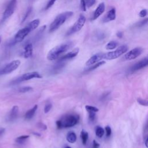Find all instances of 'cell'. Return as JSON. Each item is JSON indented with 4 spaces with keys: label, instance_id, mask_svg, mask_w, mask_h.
<instances>
[{
    "label": "cell",
    "instance_id": "36",
    "mask_svg": "<svg viewBox=\"0 0 148 148\" xmlns=\"http://www.w3.org/2000/svg\"><path fill=\"white\" fill-rule=\"evenodd\" d=\"M105 131H106V136L108 137L110 136V135H111V133H112V130H111L110 127L109 125L106 126Z\"/></svg>",
    "mask_w": 148,
    "mask_h": 148
},
{
    "label": "cell",
    "instance_id": "7",
    "mask_svg": "<svg viewBox=\"0 0 148 148\" xmlns=\"http://www.w3.org/2000/svg\"><path fill=\"white\" fill-rule=\"evenodd\" d=\"M20 65V61L18 60H13L8 64L0 70V75H7L15 71Z\"/></svg>",
    "mask_w": 148,
    "mask_h": 148
},
{
    "label": "cell",
    "instance_id": "32",
    "mask_svg": "<svg viewBox=\"0 0 148 148\" xmlns=\"http://www.w3.org/2000/svg\"><path fill=\"white\" fill-rule=\"evenodd\" d=\"M88 112L89 120L91 121H93L95 117V112Z\"/></svg>",
    "mask_w": 148,
    "mask_h": 148
},
{
    "label": "cell",
    "instance_id": "28",
    "mask_svg": "<svg viewBox=\"0 0 148 148\" xmlns=\"http://www.w3.org/2000/svg\"><path fill=\"white\" fill-rule=\"evenodd\" d=\"M84 1L86 5V8H88L94 5L96 2L95 0H84Z\"/></svg>",
    "mask_w": 148,
    "mask_h": 148
},
{
    "label": "cell",
    "instance_id": "39",
    "mask_svg": "<svg viewBox=\"0 0 148 148\" xmlns=\"http://www.w3.org/2000/svg\"><path fill=\"white\" fill-rule=\"evenodd\" d=\"M56 125H57V127L58 129L61 128V123L60 120H57L56 121Z\"/></svg>",
    "mask_w": 148,
    "mask_h": 148
},
{
    "label": "cell",
    "instance_id": "37",
    "mask_svg": "<svg viewBox=\"0 0 148 148\" xmlns=\"http://www.w3.org/2000/svg\"><path fill=\"white\" fill-rule=\"evenodd\" d=\"M147 11L146 9H142L139 13V16L140 17H144L147 15Z\"/></svg>",
    "mask_w": 148,
    "mask_h": 148
},
{
    "label": "cell",
    "instance_id": "20",
    "mask_svg": "<svg viewBox=\"0 0 148 148\" xmlns=\"http://www.w3.org/2000/svg\"><path fill=\"white\" fill-rule=\"evenodd\" d=\"M39 24H40L39 19H35L31 21L27 25L31 28V31H33L38 27Z\"/></svg>",
    "mask_w": 148,
    "mask_h": 148
},
{
    "label": "cell",
    "instance_id": "6",
    "mask_svg": "<svg viewBox=\"0 0 148 148\" xmlns=\"http://www.w3.org/2000/svg\"><path fill=\"white\" fill-rule=\"evenodd\" d=\"M42 76L37 72H28L26 73H24L21 76H19L17 79H16L14 80H13L11 82V84H18L20 82H22L23 81L28 80L34 78H41Z\"/></svg>",
    "mask_w": 148,
    "mask_h": 148
},
{
    "label": "cell",
    "instance_id": "3",
    "mask_svg": "<svg viewBox=\"0 0 148 148\" xmlns=\"http://www.w3.org/2000/svg\"><path fill=\"white\" fill-rule=\"evenodd\" d=\"M128 48L127 45L120 46L114 51L108 52L106 53H103V59L111 60L117 58L118 57L126 53L128 50Z\"/></svg>",
    "mask_w": 148,
    "mask_h": 148
},
{
    "label": "cell",
    "instance_id": "43",
    "mask_svg": "<svg viewBox=\"0 0 148 148\" xmlns=\"http://www.w3.org/2000/svg\"><path fill=\"white\" fill-rule=\"evenodd\" d=\"M33 134H34V135H36V136H40V134H38V133H36V132H33Z\"/></svg>",
    "mask_w": 148,
    "mask_h": 148
},
{
    "label": "cell",
    "instance_id": "8",
    "mask_svg": "<svg viewBox=\"0 0 148 148\" xmlns=\"http://www.w3.org/2000/svg\"><path fill=\"white\" fill-rule=\"evenodd\" d=\"M31 31H31V28L28 25H27L24 28L20 29L17 32V34L15 35L12 45H14L16 43L20 42L23 41L24 40V39L29 34V32Z\"/></svg>",
    "mask_w": 148,
    "mask_h": 148
},
{
    "label": "cell",
    "instance_id": "23",
    "mask_svg": "<svg viewBox=\"0 0 148 148\" xmlns=\"http://www.w3.org/2000/svg\"><path fill=\"white\" fill-rule=\"evenodd\" d=\"M104 130L100 126H97L95 128V135L98 138H102L104 134Z\"/></svg>",
    "mask_w": 148,
    "mask_h": 148
},
{
    "label": "cell",
    "instance_id": "24",
    "mask_svg": "<svg viewBox=\"0 0 148 148\" xmlns=\"http://www.w3.org/2000/svg\"><path fill=\"white\" fill-rule=\"evenodd\" d=\"M29 138L28 135H21L16 139V142L19 144H23Z\"/></svg>",
    "mask_w": 148,
    "mask_h": 148
},
{
    "label": "cell",
    "instance_id": "34",
    "mask_svg": "<svg viewBox=\"0 0 148 148\" xmlns=\"http://www.w3.org/2000/svg\"><path fill=\"white\" fill-rule=\"evenodd\" d=\"M80 8L82 11H84V12L86 11L87 8H86L84 0H80Z\"/></svg>",
    "mask_w": 148,
    "mask_h": 148
},
{
    "label": "cell",
    "instance_id": "15",
    "mask_svg": "<svg viewBox=\"0 0 148 148\" xmlns=\"http://www.w3.org/2000/svg\"><path fill=\"white\" fill-rule=\"evenodd\" d=\"M116 9L115 8H112L110 9L105 16L103 17L102 20L103 23H107L110 21H113L116 19Z\"/></svg>",
    "mask_w": 148,
    "mask_h": 148
},
{
    "label": "cell",
    "instance_id": "41",
    "mask_svg": "<svg viewBox=\"0 0 148 148\" xmlns=\"http://www.w3.org/2000/svg\"><path fill=\"white\" fill-rule=\"evenodd\" d=\"M5 129L3 128H0V137L3 134V133L5 132Z\"/></svg>",
    "mask_w": 148,
    "mask_h": 148
},
{
    "label": "cell",
    "instance_id": "40",
    "mask_svg": "<svg viewBox=\"0 0 148 148\" xmlns=\"http://www.w3.org/2000/svg\"><path fill=\"white\" fill-rule=\"evenodd\" d=\"M116 35H117V36L118 38H121L123 37V32H122L119 31V32H117Z\"/></svg>",
    "mask_w": 148,
    "mask_h": 148
},
{
    "label": "cell",
    "instance_id": "42",
    "mask_svg": "<svg viewBox=\"0 0 148 148\" xmlns=\"http://www.w3.org/2000/svg\"><path fill=\"white\" fill-rule=\"evenodd\" d=\"M147 141H148V138H147V137H146L145 139V145L146 147H147V146H147Z\"/></svg>",
    "mask_w": 148,
    "mask_h": 148
},
{
    "label": "cell",
    "instance_id": "4",
    "mask_svg": "<svg viewBox=\"0 0 148 148\" xmlns=\"http://www.w3.org/2000/svg\"><path fill=\"white\" fill-rule=\"evenodd\" d=\"M86 21V17L83 14H80L77 20V21L75 22V23L71 27V28L67 31L66 35L67 36L71 35L77 32H79L82 27L84 26L85 23Z\"/></svg>",
    "mask_w": 148,
    "mask_h": 148
},
{
    "label": "cell",
    "instance_id": "21",
    "mask_svg": "<svg viewBox=\"0 0 148 148\" xmlns=\"http://www.w3.org/2000/svg\"><path fill=\"white\" fill-rule=\"evenodd\" d=\"M117 46H118L117 42L114 41V40H112L106 44L105 48L107 50H113V49H116Z\"/></svg>",
    "mask_w": 148,
    "mask_h": 148
},
{
    "label": "cell",
    "instance_id": "26",
    "mask_svg": "<svg viewBox=\"0 0 148 148\" xmlns=\"http://www.w3.org/2000/svg\"><path fill=\"white\" fill-rule=\"evenodd\" d=\"M85 108L87 112H94L96 113L99 110V109L97 108L92 106H90V105H86L85 106Z\"/></svg>",
    "mask_w": 148,
    "mask_h": 148
},
{
    "label": "cell",
    "instance_id": "19",
    "mask_svg": "<svg viewBox=\"0 0 148 148\" xmlns=\"http://www.w3.org/2000/svg\"><path fill=\"white\" fill-rule=\"evenodd\" d=\"M66 139L68 142L71 143H73L76 140V139H77L76 135L74 132L70 131L67 134Z\"/></svg>",
    "mask_w": 148,
    "mask_h": 148
},
{
    "label": "cell",
    "instance_id": "12",
    "mask_svg": "<svg viewBox=\"0 0 148 148\" xmlns=\"http://www.w3.org/2000/svg\"><path fill=\"white\" fill-rule=\"evenodd\" d=\"M103 53H99L93 55L86 61V65L87 66H90L99 62L100 60L103 59Z\"/></svg>",
    "mask_w": 148,
    "mask_h": 148
},
{
    "label": "cell",
    "instance_id": "38",
    "mask_svg": "<svg viewBox=\"0 0 148 148\" xmlns=\"http://www.w3.org/2000/svg\"><path fill=\"white\" fill-rule=\"evenodd\" d=\"M99 144L96 142L95 140H93L92 143V148H99Z\"/></svg>",
    "mask_w": 148,
    "mask_h": 148
},
{
    "label": "cell",
    "instance_id": "14",
    "mask_svg": "<svg viewBox=\"0 0 148 148\" xmlns=\"http://www.w3.org/2000/svg\"><path fill=\"white\" fill-rule=\"evenodd\" d=\"M105 5L104 2L100 3L93 13L92 20H94L98 18L105 12Z\"/></svg>",
    "mask_w": 148,
    "mask_h": 148
},
{
    "label": "cell",
    "instance_id": "2",
    "mask_svg": "<svg viewBox=\"0 0 148 148\" xmlns=\"http://www.w3.org/2000/svg\"><path fill=\"white\" fill-rule=\"evenodd\" d=\"M73 14V12L71 11H67L59 14L51 23L49 27V32H53L57 30Z\"/></svg>",
    "mask_w": 148,
    "mask_h": 148
},
{
    "label": "cell",
    "instance_id": "30",
    "mask_svg": "<svg viewBox=\"0 0 148 148\" xmlns=\"http://www.w3.org/2000/svg\"><path fill=\"white\" fill-rule=\"evenodd\" d=\"M147 21H148V18H145L142 21H140V22H139L138 23L136 24V27H143V25H146L147 23Z\"/></svg>",
    "mask_w": 148,
    "mask_h": 148
},
{
    "label": "cell",
    "instance_id": "16",
    "mask_svg": "<svg viewBox=\"0 0 148 148\" xmlns=\"http://www.w3.org/2000/svg\"><path fill=\"white\" fill-rule=\"evenodd\" d=\"M79 49L77 48V47L75 48L73 50H72L71 51L65 55H64L62 57H61L60 58L59 61H63L66 60H68V59H71V58H74L75 57H76L77 55V54L79 53Z\"/></svg>",
    "mask_w": 148,
    "mask_h": 148
},
{
    "label": "cell",
    "instance_id": "5",
    "mask_svg": "<svg viewBox=\"0 0 148 148\" xmlns=\"http://www.w3.org/2000/svg\"><path fill=\"white\" fill-rule=\"evenodd\" d=\"M61 128H68L75 125L79 121V116L73 114H68L65 116L61 120Z\"/></svg>",
    "mask_w": 148,
    "mask_h": 148
},
{
    "label": "cell",
    "instance_id": "33",
    "mask_svg": "<svg viewBox=\"0 0 148 148\" xmlns=\"http://www.w3.org/2000/svg\"><path fill=\"white\" fill-rule=\"evenodd\" d=\"M52 108L51 103H47L44 108V112L45 113H47Z\"/></svg>",
    "mask_w": 148,
    "mask_h": 148
},
{
    "label": "cell",
    "instance_id": "35",
    "mask_svg": "<svg viewBox=\"0 0 148 148\" xmlns=\"http://www.w3.org/2000/svg\"><path fill=\"white\" fill-rule=\"evenodd\" d=\"M137 101L140 105H143V106H147V101H146L145 99H140V98H138Z\"/></svg>",
    "mask_w": 148,
    "mask_h": 148
},
{
    "label": "cell",
    "instance_id": "13",
    "mask_svg": "<svg viewBox=\"0 0 148 148\" xmlns=\"http://www.w3.org/2000/svg\"><path fill=\"white\" fill-rule=\"evenodd\" d=\"M18 107L17 106H14L9 112L7 118L6 120L9 122H12L14 121L18 116Z\"/></svg>",
    "mask_w": 148,
    "mask_h": 148
},
{
    "label": "cell",
    "instance_id": "31",
    "mask_svg": "<svg viewBox=\"0 0 148 148\" xmlns=\"http://www.w3.org/2000/svg\"><path fill=\"white\" fill-rule=\"evenodd\" d=\"M57 0H49V2H47V3L46 4V6L45 7V10H47L49 9L50 8H51L53 5L54 3H55V2Z\"/></svg>",
    "mask_w": 148,
    "mask_h": 148
},
{
    "label": "cell",
    "instance_id": "22",
    "mask_svg": "<svg viewBox=\"0 0 148 148\" xmlns=\"http://www.w3.org/2000/svg\"><path fill=\"white\" fill-rule=\"evenodd\" d=\"M80 138L82 139V143L84 145H86L87 142V139L88 138V134L84 130H82L80 132Z\"/></svg>",
    "mask_w": 148,
    "mask_h": 148
},
{
    "label": "cell",
    "instance_id": "29",
    "mask_svg": "<svg viewBox=\"0 0 148 148\" xmlns=\"http://www.w3.org/2000/svg\"><path fill=\"white\" fill-rule=\"evenodd\" d=\"M31 11H32V8H31V7L28 8V9H27V12H26V13H25V15H24V16L23 18V20H22V21H21V23H23V22H24V21H25V20L27 19V18L28 17V16H29V14L31 13Z\"/></svg>",
    "mask_w": 148,
    "mask_h": 148
},
{
    "label": "cell",
    "instance_id": "11",
    "mask_svg": "<svg viewBox=\"0 0 148 148\" xmlns=\"http://www.w3.org/2000/svg\"><path fill=\"white\" fill-rule=\"evenodd\" d=\"M148 64V58L147 57L143 58V60L137 62L131 68V72H135L139 69H141L145 66H146Z\"/></svg>",
    "mask_w": 148,
    "mask_h": 148
},
{
    "label": "cell",
    "instance_id": "9",
    "mask_svg": "<svg viewBox=\"0 0 148 148\" xmlns=\"http://www.w3.org/2000/svg\"><path fill=\"white\" fill-rule=\"evenodd\" d=\"M17 5V0H10L3 13V20H6L14 13Z\"/></svg>",
    "mask_w": 148,
    "mask_h": 148
},
{
    "label": "cell",
    "instance_id": "44",
    "mask_svg": "<svg viewBox=\"0 0 148 148\" xmlns=\"http://www.w3.org/2000/svg\"><path fill=\"white\" fill-rule=\"evenodd\" d=\"M65 148H71L70 146H66V147H65Z\"/></svg>",
    "mask_w": 148,
    "mask_h": 148
},
{
    "label": "cell",
    "instance_id": "18",
    "mask_svg": "<svg viewBox=\"0 0 148 148\" xmlns=\"http://www.w3.org/2000/svg\"><path fill=\"white\" fill-rule=\"evenodd\" d=\"M38 109V105H35L32 108H31V109L28 110L26 113H25V118L26 119H31L32 118V117L34 116V115L35 114V112Z\"/></svg>",
    "mask_w": 148,
    "mask_h": 148
},
{
    "label": "cell",
    "instance_id": "1",
    "mask_svg": "<svg viewBox=\"0 0 148 148\" xmlns=\"http://www.w3.org/2000/svg\"><path fill=\"white\" fill-rule=\"evenodd\" d=\"M72 46L71 42H66L59 45L51 49L47 54V58L50 61L57 59L62 53L66 52Z\"/></svg>",
    "mask_w": 148,
    "mask_h": 148
},
{
    "label": "cell",
    "instance_id": "45",
    "mask_svg": "<svg viewBox=\"0 0 148 148\" xmlns=\"http://www.w3.org/2000/svg\"><path fill=\"white\" fill-rule=\"evenodd\" d=\"M1 37L0 36V43H1Z\"/></svg>",
    "mask_w": 148,
    "mask_h": 148
},
{
    "label": "cell",
    "instance_id": "27",
    "mask_svg": "<svg viewBox=\"0 0 148 148\" xmlns=\"http://www.w3.org/2000/svg\"><path fill=\"white\" fill-rule=\"evenodd\" d=\"M31 90H32V87H29V86H27V87H23L20 88L18 90V91L20 92H27L30 91Z\"/></svg>",
    "mask_w": 148,
    "mask_h": 148
},
{
    "label": "cell",
    "instance_id": "17",
    "mask_svg": "<svg viewBox=\"0 0 148 148\" xmlns=\"http://www.w3.org/2000/svg\"><path fill=\"white\" fill-rule=\"evenodd\" d=\"M32 45L31 43H27L24 47V57L25 58H28L32 56Z\"/></svg>",
    "mask_w": 148,
    "mask_h": 148
},
{
    "label": "cell",
    "instance_id": "10",
    "mask_svg": "<svg viewBox=\"0 0 148 148\" xmlns=\"http://www.w3.org/2000/svg\"><path fill=\"white\" fill-rule=\"evenodd\" d=\"M143 49L140 47H135L128 52H127L124 56L125 60H132L139 57L143 52Z\"/></svg>",
    "mask_w": 148,
    "mask_h": 148
},
{
    "label": "cell",
    "instance_id": "25",
    "mask_svg": "<svg viewBox=\"0 0 148 148\" xmlns=\"http://www.w3.org/2000/svg\"><path fill=\"white\" fill-rule=\"evenodd\" d=\"M104 64H105V61H99V62L95 63V64L94 65H93L92 66L90 67V68H88V69H87V71H92V70H94V69H95L98 68L99 66H100L103 65Z\"/></svg>",
    "mask_w": 148,
    "mask_h": 148
}]
</instances>
